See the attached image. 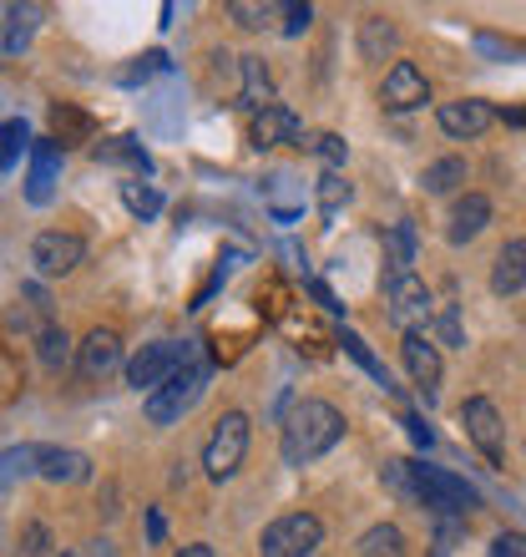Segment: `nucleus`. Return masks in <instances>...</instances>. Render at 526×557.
Masks as SVG:
<instances>
[{"instance_id":"nucleus-36","label":"nucleus","mask_w":526,"mask_h":557,"mask_svg":"<svg viewBox=\"0 0 526 557\" xmlns=\"http://www.w3.org/2000/svg\"><path fill=\"white\" fill-rule=\"evenodd\" d=\"M21 553H26V557H46V553H51V532H46L41 522H26V528H21Z\"/></svg>"},{"instance_id":"nucleus-7","label":"nucleus","mask_w":526,"mask_h":557,"mask_svg":"<svg viewBox=\"0 0 526 557\" xmlns=\"http://www.w3.org/2000/svg\"><path fill=\"white\" fill-rule=\"evenodd\" d=\"M82 259H87V244H82V234H66V228H46V234H36V244H30V264H36L41 278L72 274Z\"/></svg>"},{"instance_id":"nucleus-26","label":"nucleus","mask_w":526,"mask_h":557,"mask_svg":"<svg viewBox=\"0 0 526 557\" xmlns=\"http://www.w3.org/2000/svg\"><path fill=\"white\" fill-rule=\"evenodd\" d=\"M350 198H354L350 177H345V173H329V168H324L320 183H314V203H320L324 213H339V208L350 203Z\"/></svg>"},{"instance_id":"nucleus-22","label":"nucleus","mask_w":526,"mask_h":557,"mask_svg":"<svg viewBox=\"0 0 526 557\" xmlns=\"http://www.w3.org/2000/svg\"><path fill=\"white\" fill-rule=\"evenodd\" d=\"M238 72H243V107L263 112V107H274V82L263 72V57H243L238 61Z\"/></svg>"},{"instance_id":"nucleus-19","label":"nucleus","mask_w":526,"mask_h":557,"mask_svg":"<svg viewBox=\"0 0 526 557\" xmlns=\"http://www.w3.org/2000/svg\"><path fill=\"white\" fill-rule=\"evenodd\" d=\"M36 355H41V366L51 370V375H61V370L72 366V335H66V330H61L57 320L51 324H41V330H36Z\"/></svg>"},{"instance_id":"nucleus-12","label":"nucleus","mask_w":526,"mask_h":557,"mask_svg":"<svg viewBox=\"0 0 526 557\" xmlns=\"http://www.w3.org/2000/svg\"><path fill=\"white\" fill-rule=\"evenodd\" d=\"M440 133L446 137H481L491 122H497V112H491V102H481V97H461V102H440Z\"/></svg>"},{"instance_id":"nucleus-16","label":"nucleus","mask_w":526,"mask_h":557,"mask_svg":"<svg viewBox=\"0 0 526 557\" xmlns=\"http://www.w3.org/2000/svg\"><path fill=\"white\" fill-rule=\"evenodd\" d=\"M36 476H46V482H87V476H91V461L82 451L36 446Z\"/></svg>"},{"instance_id":"nucleus-17","label":"nucleus","mask_w":526,"mask_h":557,"mask_svg":"<svg viewBox=\"0 0 526 557\" xmlns=\"http://www.w3.org/2000/svg\"><path fill=\"white\" fill-rule=\"evenodd\" d=\"M491 289L497 294H522L526 289V238H506L491 264Z\"/></svg>"},{"instance_id":"nucleus-3","label":"nucleus","mask_w":526,"mask_h":557,"mask_svg":"<svg viewBox=\"0 0 526 557\" xmlns=\"http://www.w3.org/2000/svg\"><path fill=\"white\" fill-rule=\"evenodd\" d=\"M203 391H208V366L192 355V360L177 370L173 381H162L158 391L147 396V421H152V425H177L183 416L192 411V406H198V400H203Z\"/></svg>"},{"instance_id":"nucleus-29","label":"nucleus","mask_w":526,"mask_h":557,"mask_svg":"<svg viewBox=\"0 0 526 557\" xmlns=\"http://www.w3.org/2000/svg\"><path fill=\"white\" fill-rule=\"evenodd\" d=\"M122 203H127L137 219H152V213H162V193L147 188V183H122Z\"/></svg>"},{"instance_id":"nucleus-27","label":"nucleus","mask_w":526,"mask_h":557,"mask_svg":"<svg viewBox=\"0 0 526 557\" xmlns=\"http://www.w3.org/2000/svg\"><path fill=\"white\" fill-rule=\"evenodd\" d=\"M26 471H36V446H11V451H0V492L11 482H21Z\"/></svg>"},{"instance_id":"nucleus-31","label":"nucleus","mask_w":526,"mask_h":557,"mask_svg":"<svg viewBox=\"0 0 526 557\" xmlns=\"http://www.w3.org/2000/svg\"><path fill=\"white\" fill-rule=\"evenodd\" d=\"M309 152H314L320 162H329V173H339V168H345V152H350V143H345L339 133H320V137H309Z\"/></svg>"},{"instance_id":"nucleus-15","label":"nucleus","mask_w":526,"mask_h":557,"mask_svg":"<svg viewBox=\"0 0 526 557\" xmlns=\"http://www.w3.org/2000/svg\"><path fill=\"white\" fill-rule=\"evenodd\" d=\"M304 137V127H299V117H293L289 107H263L259 117H253V147H284V143H299Z\"/></svg>"},{"instance_id":"nucleus-2","label":"nucleus","mask_w":526,"mask_h":557,"mask_svg":"<svg viewBox=\"0 0 526 557\" xmlns=\"http://www.w3.org/2000/svg\"><path fill=\"white\" fill-rule=\"evenodd\" d=\"M410 502L430 507L436 517H466L476 507V486L455 471H440V467H410Z\"/></svg>"},{"instance_id":"nucleus-39","label":"nucleus","mask_w":526,"mask_h":557,"mask_svg":"<svg viewBox=\"0 0 526 557\" xmlns=\"http://www.w3.org/2000/svg\"><path fill=\"white\" fill-rule=\"evenodd\" d=\"M76 557H117V543H107V537H91L87 553H76Z\"/></svg>"},{"instance_id":"nucleus-4","label":"nucleus","mask_w":526,"mask_h":557,"mask_svg":"<svg viewBox=\"0 0 526 557\" xmlns=\"http://www.w3.org/2000/svg\"><path fill=\"white\" fill-rule=\"evenodd\" d=\"M243 456H249V416H243V411H223V421L213 425V436H208V446H203L208 476H213V482L238 476Z\"/></svg>"},{"instance_id":"nucleus-38","label":"nucleus","mask_w":526,"mask_h":557,"mask_svg":"<svg viewBox=\"0 0 526 557\" xmlns=\"http://www.w3.org/2000/svg\"><path fill=\"white\" fill-rule=\"evenodd\" d=\"M309 21H314V5H284V36H299Z\"/></svg>"},{"instance_id":"nucleus-24","label":"nucleus","mask_w":526,"mask_h":557,"mask_svg":"<svg viewBox=\"0 0 526 557\" xmlns=\"http://www.w3.org/2000/svg\"><path fill=\"white\" fill-rule=\"evenodd\" d=\"M461 183H466V158H440V162H430L421 177V188L430 193V198H446V193H455Z\"/></svg>"},{"instance_id":"nucleus-9","label":"nucleus","mask_w":526,"mask_h":557,"mask_svg":"<svg viewBox=\"0 0 526 557\" xmlns=\"http://www.w3.org/2000/svg\"><path fill=\"white\" fill-rule=\"evenodd\" d=\"M400 360H405V370H410V385H421V396L436 400V391H440V350H436V339L425 335V330H405V339H400Z\"/></svg>"},{"instance_id":"nucleus-23","label":"nucleus","mask_w":526,"mask_h":557,"mask_svg":"<svg viewBox=\"0 0 526 557\" xmlns=\"http://www.w3.org/2000/svg\"><path fill=\"white\" fill-rule=\"evenodd\" d=\"M394 41H400V30H394L385 15L360 21V57L365 61H385V51H394Z\"/></svg>"},{"instance_id":"nucleus-28","label":"nucleus","mask_w":526,"mask_h":557,"mask_svg":"<svg viewBox=\"0 0 526 557\" xmlns=\"http://www.w3.org/2000/svg\"><path fill=\"white\" fill-rule=\"evenodd\" d=\"M36 5H21V11H11V26L0 30V46H5V51H21V46L30 41V30H36Z\"/></svg>"},{"instance_id":"nucleus-37","label":"nucleus","mask_w":526,"mask_h":557,"mask_svg":"<svg viewBox=\"0 0 526 557\" xmlns=\"http://www.w3.org/2000/svg\"><path fill=\"white\" fill-rule=\"evenodd\" d=\"M491 557H526V537H522V532H497Z\"/></svg>"},{"instance_id":"nucleus-21","label":"nucleus","mask_w":526,"mask_h":557,"mask_svg":"<svg viewBox=\"0 0 526 557\" xmlns=\"http://www.w3.org/2000/svg\"><path fill=\"white\" fill-rule=\"evenodd\" d=\"M91 158H97V162H117V168H132V173H152V158H147L142 143H132V137L97 143V147H91Z\"/></svg>"},{"instance_id":"nucleus-35","label":"nucleus","mask_w":526,"mask_h":557,"mask_svg":"<svg viewBox=\"0 0 526 557\" xmlns=\"http://www.w3.org/2000/svg\"><path fill=\"white\" fill-rule=\"evenodd\" d=\"M51 122H57L61 143H72V137H87L91 133V122L82 117V112H66V107H57V112H51Z\"/></svg>"},{"instance_id":"nucleus-8","label":"nucleus","mask_w":526,"mask_h":557,"mask_svg":"<svg viewBox=\"0 0 526 557\" xmlns=\"http://www.w3.org/2000/svg\"><path fill=\"white\" fill-rule=\"evenodd\" d=\"M430 314H436V299L425 289V278H415V274L390 278V320L400 330H421V324L430 330Z\"/></svg>"},{"instance_id":"nucleus-43","label":"nucleus","mask_w":526,"mask_h":557,"mask_svg":"<svg viewBox=\"0 0 526 557\" xmlns=\"http://www.w3.org/2000/svg\"><path fill=\"white\" fill-rule=\"evenodd\" d=\"M147 537H152V543H162V517L158 512L147 517Z\"/></svg>"},{"instance_id":"nucleus-34","label":"nucleus","mask_w":526,"mask_h":557,"mask_svg":"<svg viewBox=\"0 0 526 557\" xmlns=\"http://www.w3.org/2000/svg\"><path fill=\"white\" fill-rule=\"evenodd\" d=\"M228 15H234V21H238L243 30H259L274 11H268V5H253V0H228Z\"/></svg>"},{"instance_id":"nucleus-14","label":"nucleus","mask_w":526,"mask_h":557,"mask_svg":"<svg viewBox=\"0 0 526 557\" xmlns=\"http://www.w3.org/2000/svg\"><path fill=\"white\" fill-rule=\"evenodd\" d=\"M57 177H61V147L57 143H30V173H26V198L30 203L36 208L51 203Z\"/></svg>"},{"instance_id":"nucleus-32","label":"nucleus","mask_w":526,"mask_h":557,"mask_svg":"<svg viewBox=\"0 0 526 557\" xmlns=\"http://www.w3.org/2000/svg\"><path fill=\"white\" fill-rule=\"evenodd\" d=\"M26 143H30L26 122H5V127H0V168H15V158H21Z\"/></svg>"},{"instance_id":"nucleus-40","label":"nucleus","mask_w":526,"mask_h":557,"mask_svg":"<svg viewBox=\"0 0 526 557\" xmlns=\"http://www.w3.org/2000/svg\"><path fill=\"white\" fill-rule=\"evenodd\" d=\"M405 425H410V436L421 441V446H430V441H436V436H430V425H425L421 416H405Z\"/></svg>"},{"instance_id":"nucleus-11","label":"nucleus","mask_w":526,"mask_h":557,"mask_svg":"<svg viewBox=\"0 0 526 557\" xmlns=\"http://www.w3.org/2000/svg\"><path fill=\"white\" fill-rule=\"evenodd\" d=\"M461 425H466V436L481 446L486 461H501V411L491 406L486 396H471L461 406Z\"/></svg>"},{"instance_id":"nucleus-13","label":"nucleus","mask_w":526,"mask_h":557,"mask_svg":"<svg viewBox=\"0 0 526 557\" xmlns=\"http://www.w3.org/2000/svg\"><path fill=\"white\" fill-rule=\"evenodd\" d=\"M76 366H82V375H87V381H102V375H112V370L122 366V335H117V330H102V324H97V330L82 339Z\"/></svg>"},{"instance_id":"nucleus-44","label":"nucleus","mask_w":526,"mask_h":557,"mask_svg":"<svg viewBox=\"0 0 526 557\" xmlns=\"http://www.w3.org/2000/svg\"><path fill=\"white\" fill-rule=\"evenodd\" d=\"M66 557H76V553H66Z\"/></svg>"},{"instance_id":"nucleus-5","label":"nucleus","mask_w":526,"mask_h":557,"mask_svg":"<svg viewBox=\"0 0 526 557\" xmlns=\"http://www.w3.org/2000/svg\"><path fill=\"white\" fill-rule=\"evenodd\" d=\"M324 543V522L314 512H289L268 522L259 537V557H314Z\"/></svg>"},{"instance_id":"nucleus-33","label":"nucleus","mask_w":526,"mask_h":557,"mask_svg":"<svg viewBox=\"0 0 526 557\" xmlns=\"http://www.w3.org/2000/svg\"><path fill=\"white\" fill-rule=\"evenodd\" d=\"M339 345H345V350H350L354 360H360V366H365V370H370V375H375V381H380V385H390V370H385L380 360L370 355V345H365V339H360V335H350V330H345V335H339ZM390 391H394V385H390Z\"/></svg>"},{"instance_id":"nucleus-1","label":"nucleus","mask_w":526,"mask_h":557,"mask_svg":"<svg viewBox=\"0 0 526 557\" xmlns=\"http://www.w3.org/2000/svg\"><path fill=\"white\" fill-rule=\"evenodd\" d=\"M345 441V416L329 406V400H299L289 416H284V436H278V451L289 467H309L329 456Z\"/></svg>"},{"instance_id":"nucleus-41","label":"nucleus","mask_w":526,"mask_h":557,"mask_svg":"<svg viewBox=\"0 0 526 557\" xmlns=\"http://www.w3.org/2000/svg\"><path fill=\"white\" fill-rule=\"evenodd\" d=\"M309 294H314V299H320V305H324V309H335V314H339V305H335V294L324 289V284H309Z\"/></svg>"},{"instance_id":"nucleus-30","label":"nucleus","mask_w":526,"mask_h":557,"mask_svg":"<svg viewBox=\"0 0 526 557\" xmlns=\"http://www.w3.org/2000/svg\"><path fill=\"white\" fill-rule=\"evenodd\" d=\"M430 335H436L440 345H466V330H461L455 305H436V314H430Z\"/></svg>"},{"instance_id":"nucleus-6","label":"nucleus","mask_w":526,"mask_h":557,"mask_svg":"<svg viewBox=\"0 0 526 557\" xmlns=\"http://www.w3.org/2000/svg\"><path fill=\"white\" fill-rule=\"evenodd\" d=\"M192 355H198V345H177V339H158V345H142V350L127 360V385L132 391H158L162 381H173L177 370L188 366Z\"/></svg>"},{"instance_id":"nucleus-42","label":"nucleus","mask_w":526,"mask_h":557,"mask_svg":"<svg viewBox=\"0 0 526 557\" xmlns=\"http://www.w3.org/2000/svg\"><path fill=\"white\" fill-rule=\"evenodd\" d=\"M177 557H213V547H208V543H188V547H183V553H177Z\"/></svg>"},{"instance_id":"nucleus-20","label":"nucleus","mask_w":526,"mask_h":557,"mask_svg":"<svg viewBox=\"0 0 526 557\" xmlns=\"http://www.w3.org/2000/svg\"><path fill=\"white\" fill-rule=\"evenodd\" d=\"M385 259H390V278L410 274V264H415V223L410 219L390 223V234H385Z\"/></svg>"},{"instance_id":"nucleus-18","label":"nucleus","mask_w":526,"mask_h":557,"mask_svg":"<svg viewBox=\"0 0 526 557\" xmlns=\"http://www.w3.org/2000/svg\"><path fill=\"white\" fill-rule=\"evenodd\" d=\"M486 223H491V198L486 193H466L451 213V244H471V238L486 234Z\"/></svg>"},{"instance_id":"nucleus-25","label":"nucleus","mask_w":526,"mask_h":557,"mask_svg":"<svg viewBox=\"0 0 526 557\" xmlns=\"http://www.w3.org/2000/svg\"><path fill=\"white\" fill-rule=\"evenodd\" d=\"M360 557H405V532L394 528V522H375L360 537Z\"/></svg>"},{"instance_id":"nucleus-10","label":"nucleus","mask_w":526,"mask_h":557,"mask_svg":"<svg viewBox=\"0 0 526 557\" xmlns=\"http://www.w3.org/2000/svg\"><path fill=\"white\" fill-rule=\"evenodd\" d=\"M380 102L390 112H415V107L430 102V82H425V72L415 61H394L380 82Z\"/></svg>"}]
</instances>
